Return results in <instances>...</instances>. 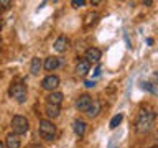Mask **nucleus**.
I'll use <instances>...</instances> for the list:
<instances>
[{
    "label": "nucleus",
    "mask_w": 158,
    "mask_h": 148,
    "mask_svg": "<svg viewBox=\"0 0 158 148\" xmlns=\"http://www.w3.org/2000/svg\"><path fill=\"white\" fill-rule=\"evenodd\" d=\"M69 46V39L66 36H59L56 38V41H54V49H56L58 53H64Z\"/></svg>",
    "instance_id": "9d476101"
},
{
    "label": "nucleus",
    "mask_w": 158,
    "mask_h": 148,
    "mask_svg": "<svg viewBox=\"0 0 158 148\" xmlns=\"http://www.w3.org/2000/svg\"><path fill=\"white\" fill-rule=\"evenodd\" d=\"M73 7L74 8H79V7H84V5H86V0H73Z\"/></svg>",
    "instance_id": "6ab92c4d"
},
{
    "label": "nucleus",
    "mask_w": 158,
    "mask_h": 148,
    "mask_svg": "<svg viewBox=\"0 0 158 148\" xmlns=\"http://www.w3.org/2000/svg\"><path fill=\"white\" fill-rule=\"evenodd\" d=\"M0 148H3V143L2 142H0Z\"/></svg>",
    "instance_id": "b1692460"
},
{
    "label": "nucleus",
    "mask_w": 158,
    "mask_h": 148,
    "mask_svg": "<svg viewBox=\"0 0 158 148\" xmlns=\"http://www.w3.org/2000/svg\"><path fill=\"white\" fill-rule=\"evenodd\" d=\"M38 132H40V137L41 138L51 142V140H54V137H56V125H54L51 120H40Z\"/></svg>",
    "instance_id": "7ed1b4c3"
},
{
    "label": "nucleus",
    "mask_w": 158,
    "mask_h": 148,
    "mask_svg": "<svg viewBox=\"0 0 158 148\" xmlns=\"http://www.w3.org/2000/svg\"><path fill=\"white\" fill-rule=\"evenodd\" d=\"M99 112H101V102H99V101H92V102H91V105H89V107H87V110H86L87 117L94 118V117H97V115H99Z\"/></svg>",
    "instance_id": "9b49d317"
},
{
    "label": "nucleus",
    "mask_w": 158,
    "mask_h": 148,
    "mask_svg": "<svg viewBox=\"0 0 158 148\" xmlns=\"http://www.w3.org/2000/svg\"><path fill=\"white\" fill-rule=\"evenodd\" d=\"M101 56H102V53H101V49H97V48H89L86 51V61L89 64L91 63H99Z\"/></svg>",
    "instance_id": "0eeeda50"
},
{
    "label": "nucleus",
    "mask_w": 158,
    "mask_h": 148,
    "mask_svg": "<svg viewBox=\"0 0 158 148\" xmlns=\"http://www.w3.org/2000/svg\"><path fill=\"white\" fill-rule=\"evenodd\" d=\"M122 118H123L122 113H117V115H114V117H112V120H110V123H109V127H110L112 130H114V128H117L118 125H120Z\"/></svg>",
    "instance_id": "f3484780"
},
{
    "label": "nucleus",
    "mask_w": 158,
    "mask_h": 148,
    "mask_svg": "<svg viewBox=\"0 0 158 148\" xmlns=\"http://www.w3.org/2000/svg\"><path fill=\"white\" fill-rule=\"evenodd\" d=\"M28 148H44V146H40V145H31V146H28Z\"/></svg>",
    "instance_id": "5701e85b"
},
{
    "label": "nucleus",
    "mask_w": 158,
    "mask_h": 148,
    "mask_svg": "<svg viewBox=\"0 0 158 148\" xmlns=\"http://www.w3.org/2000/svg\"><path fill=\"white\" fill-rule=\"evenodd\" d=\"M10 5H12V2H8V0H0V7L2 8H8Z\"/></svg>",
    "instance_id": "aec40b11"
},
{
    "label": "nucleus",
    "mask_w": 158,
    "mask_h": 148,
    "mask_svg": "<svg viewBox=\"0 0 158 148\" xmlns=\"http://www.w3.org/2000/svg\"><path fill=\"white\" fill-rule=\"evenodd\" d=\"M58 86H59V77L54 76V74H49V76H46L41 81V87L44 89V91L54 92V89H56Z\"/></svg>",
    "instance_id": "39448f33"
},
{
    "label": "nucleus",
    "mask_w": 158,
    "mask_h": 148,
    "mask_svg": "<svg viewBox=\"0 0 158 148\" xmlns=\"http://www.w3.org/2000/svg\"><path fill=\"white\" fill-rule=\"evenodd\" d=\"M12 128H13V133L15 135H23V133H27L30 130V122L27 117L23 115H15L12 118Z\"/></svg>",
    "instance_id": "20e7f679"
},
{
    "label": "nucleus",
    "mask_w": 158,
    "mask_h": 148,
    "mask_svg": "<svg viewBox=\"0 0 158 148\" xmlns=\"http://www.w3.org/2000/svg\"><path fill=\"white\" fill-rule=\"evenodd\" d=\"M155 112L153 110H142L140 115L137 117V122H135V128L138 133H148L155 127Z\"/></svg>",
    "instance_id": "f257e3e1"
},
{
    "label": "nucleus",
    "mask_w": 158,
    "mask_h": 148,
    "mask_svg": "<svg viewBox=\"0 0 158 148\" xmlns=\"http://www.w3.org/2000/svg\"><path fill=\"white\" fill-rule=\"evenodd\" d=\"M152 81L155 82V84H158V72H155V74L152 76Z\"/></svg>",
    "instance_id": "412c9836"
},
{
    "label": "nucleus",
    "mask_w": 158,
    "mask_h": 148,
    "mask_svg": "<svg viewBox=\"0 0 158 148\" xmlns=\"http://www.w3.org/2000/svg\"><path fill=\"white\" fill-rule=\"evenodd\" d=\"M8 94H10V97H13L18 104H23L28 97L27 86H25L23 82H20V81L12 82V86H10V89H8Z\"/></svg>",
    "instance_id": "f03ea898"
},
{
    "label": "nucleus",
    "mask_w": 158,
    "mask_h": 148,
    "mask_svg": "<svg viewBox=\"0 0 158 148\" xmlns=\"http://www.w3.org/2000/svg\"><path fill=\"white\" fill-rule=\"evenodd\" d=\"M94 84H96L94 81H86V87H94Z\"/></svg>",
    "instance_id": "4be33fe9"
},
{
    "label": "nucleus",
    "mask_w": 158,
    "mask_h": 148,
    "mask_svg": "<svg viewBox=\"0 0 158 148\" xmlns=\"http://www.w3.org/2000/svg\"><path fill=\"white\" fill-rule=\"evenodd\" d=\"M44 110H46V115H48L49 118H56V117H59V112H61L58 105H51V104H46Z\"/></svg>",
    "instance_id": "2eb2a0df"
},
{
    "label": "nucleus",
    "mask_w": 158,
    "mask_h": 148,
    "mask_svg": "<svg viewBox=\"0 0 158 148\" xmlns=\"http://www.w3.org/2000/svg\"><path fill=\"white\" fill-rule=\"evenodd\" d=\"M91 69V64H89L86 59H79L77 64H76V74L77 76H86Z\"/></svg>",
    "instance_id": "1a4fd4ad"
},
{
    "label": "nucleus",
    "mask_w": 158,
    "mask_h": 148,
    "mask_svg": "<svg viewBox=\"0 0 158 148\" xmlns=\"http://www.w3.org/2000/svg\"><path fill=\"white\" fill-rule=\"evenodd\" d=\"M41 68H43L41 59H40V58H33L31 59V74H33V76H38L40 71H41Z\"/></svg>",
    "instance_id": "dca6fc26"
},
{
    "label": "nucleus",
    "mask_w": 158,
    "mask_h": 148,
    "mask_svg": "<svg viewBox=\"0 0 158 148\" xmlns=\"http://www.w3.org/2000/svg\"><path fill=\"white\" fill-rule=\"evenodd\" d=\"M142 87H143V89H147V91H150V92H153V94H158V89H156V87H153V84H152V82H143V84H142Z\"/></svg>",
    "instance_id": "a211bd4d"
},
{
    "label": "nucleus",
    "mask_w": 158,
    "mask_h": 148,
    "mask_svg": "<svg viewBox=\"0 0 158 148\" xmlns=\"http://www.w3.org/2000/svg\"><path fill=\"white\" fill-rule=\"evenodd\" d=\"M58 66H59V58H56V56L46 58L44 59V64H43V68L46 69V71H54Z\"/></svg>",
    "instance_id": "f8f14e48"
},
{
    "label": "nucleus",
    "mask_w": 158,
    "mask_h": 148,
    "mask_svg": "<svg viewBox=\"0 0 158 148\" xmlns=\"http://www.w3.org/2000/svg\"><path fill=\"white\" fill-rule=\"evenodd\" d=\"M5 145H7V148H20L22 142H20L18 135H15V133H8L7 138H5Z\"/></svg>",
    "instance_id": "6e6552de"
},
{
    "label": "nucleus",
    "mask_w": 158,
    "mask_h": 148,
    "mask_svg": "<svg viewBox=\"0 0 158 148\" xmlns=\"http://www.w3.org/2000/svg\"><path fill=\"white\" fill-rule=\"evenodd\" d=\"M46 99H48V104H51V105H58V107H59V105H61V102H63V99H64V96H63L61 92H56V91H54V92L49 94Z\"/></svg>",
    "instance_id": "4468645a"
},
{
    "label": "nucleus",
    "mask_w": 158,
    "mask_h": 148,
    "mask_svg": "<svg viewBox=\"0 0 158 148\" xmlns=\"http://www.w3.org/2000/svg\"><path fill=\"white\" fill-rule=\"evenodd\" d=\"M73 128H74V133H76L77 137H84V133H86V128H87V123L84 122V120H74Z\"/></svg>",
    "instance_id": "ddd939ff"
},
{
    "label": "nucleus",
    "mask_w": 158,
    "mask_h": 148,
    "mask_svg": "<svg viewBox=\"0 0 158 148\" xmlns=\"http://www.w3.org/2000/svg\"><path fill=\"white\" fill-rule=\"evenodd\" d=\"M91 102H92V97L89 96V94H81V96L77 97V101H76V109L81 110V112H86L87 107L91 105Z\"/></svg>",
    "instance_id": "423d86ee"
}]
</instances>
